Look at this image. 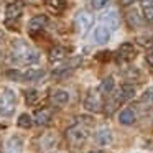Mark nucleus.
I'll return each instance as SVG.
<instances>
[{
  "label": "nucleus",
  "instance_id": "nucleus-1",
  "mask_svg": "<svg viewBox=\"0 0 153 153\" xmlns=\"http://www.w3.org/2000/svg\"><path fill=\"white\" fill-rule=\"evenodd\" d=\"M12 54L18 63L25 64H35L40 61V51H36L35 48H31L28 43H25L23 40H17L12 48Z\"/></svg>",
  "mask_w": 153,
  "mask_h": 153
},
{
  "label": "nucleus",
  "instance_id": "nucleus-2",
  "mask_svg": "<svg viewBox=\"0 0 153 153\" xmlns=\"http://www.w3.org/2000/svg\"><path fill=\"white\" fill-rule=\"evenodd\" d=\"M23 10H25V0H13L5 12V25L8 28H12V25L15 27L18 23V20L22 18Z\"/></svg>",
  "mask_w": 153,
  "mask_h": 153
},
{
  "label": "nucleus",
  "instance_id": "nucleus-3",
  "mask_svg": "<svg viewBox=\"0 0 153 153\" xmlns=\"http://www.w3.org/2000/svg\"><path fill=\"white\" fill-rule=\"evenodd\" d=\"M15 102H17V97L15 92L10 89H4L0 94V115L2 117H8L13 114L15 110Z\"/></svg>",
  "mask_w": 153,
  "mask_h": 153
},
{
  "label": "nucleus",
  "instance_id": "nucleus-4",
  "mask_svg": "<svg viewBox=\"0 0 153 153\" xmlns=\"http://www.w3.org/2000/svg\"><path fill=\"white\" fill-rule=\"evenodd\" d=\"M48 23H50V20H48V17H45V15H36V17H33L27 25L28 35L33 36V38H38L43 33L45 28L48 27Z\"/></svg>",
  "mask_w": 153,
  "mask_h": 153
},
{
  "label": "nucleus",
  "instance_id": "nucleus-5",
  "mask_svg": "<svg viewBox=\"0 0 153 153\" xmlns=\"http://www.w3.org/2000/svg\"><path fill=\"white\" fill-rule=\"evenodd\" d=\"M7 76L15 81H38L45 76L43 69H27V71H8Z\"/></svg>",
  "mask_w": 153,
  "mask_h": 153
},
{
  "label": "nucleus",
  "instance_id": "nucleus-6",
  "mask_svg": "<svg viewBox=\"0 0 153 153\" xmlns=\"http://www.w3.org/2000/svg\"><path fill=\"white\" fill-rule=\"evenodd\" d=\"M92 22H94V18H92V15H91L89 12H79V13L76 15V18H74L77 33L86 35L87 31L91 30V27H92Z\"/></svg>",
  "mask_w": 153,
  "mask_h": 153
},
{
  "label": "nucleus",
  "instance_id": "nucleus-7",
  "mask_svg": "<svg viewBox=\"0 0 153 153\" xmlns=\"http://www.w3.org/2000/svg\"><path fill=\"white\" fill-rule=\"evenodd\" d=\"M135 56H137V51H135V48H133V45L123 43V45H120V48L117 50L115 59H117V63H128V61H132Z\"/></svg>",
  "mask_w": 153,
  "mask_h": 153
},
{
  "label": "nucleus",
  "instance_id": "nucleus-8",
  "mask_svg": "<svg viewBox=\"0 0 153 153\" xmlns=\"http://www.w3.org/2000/svg\"><path fill=\"white\" fill-rule=\"evenodd\" d=\"M100 22H102L104 27H107L109 30H117L120 25V18H119V13L115 10H107L100 15Z\"/></svg>",
  "mask_w": 153,
  "mask_h": 153
},
{
  "label": "nucleus",
  "instance_id": "nucleus-9",
  "mask_svg": "<svg viewBox=\"0 0 153 153\" xmlns=\"http://www.w3.org/2000/svg\"><path fill=\"white\" fill-rule=\"evenodd\" d=\"M84 107H86L87 110H92V112H99V110L102 109V100H100L99 94L97 92L87 94L86 100H84Z\"/></svg>",
  "mask_w": 153,
  "mask_h": 153
},
{
  "label": "nucleus",
  "instance_id": "nucleus-10",
  "mask_svg": "<svg viewBox=\"0 0 153 153\" xmlns=\"http://www.w3.org/2000/svg\"><path fill=\"white\" fill-rule=\"evenodd\" d=\"M94 43L97 45H105L107 41L110 40V30L107 27H104V25H99V27H96V30H94Z\"/></svg>",
  "mask_w": 153,
  "mask_h": 153
},
{
  "label": "nucleus",
  "instance_id": "nucleus-11",
  "mask_svg": "<svg viewBox=\"0 0 153 153\" xmlns=\"http://www.w3.org/2000/svg\"><path fill=\"white\" fill-rule=\"evenodd\" d=\"M125 18H127L128 27H132V28H138V27H142V23H143V17L137 8H130V10L127 12Z\"/></svg>",
  "mask_w": 153,
  "mask_h": 153
},
{
  "label": "nucleus",
  "instance_id": "nucleus-12",
  "mask_svg": "<svg viewBox=\"0 0 153 153\" xmlns=\"http://www.w3.org/2000/svg\"><path fill=\"white\" fill-rule=\"evenodd\" d=\"M87 137V132L81 127H73V128L68 130V138L73 143H82Z\"/></svg>",
  "mask_w": 153,
  "mask_h": 153
},
{
  "label": "nucleus",
  "instance_id": "nucleus-13",
  "mask_svg": "<svg viewBox=\"0 0 153 153\" xmlns=\"http://www.w3.org/2000/svg\"><path fill=\"white\" fill-rule=\"evenodd\" d=\"M133 96H135V87L130 86V84H123V86H120L119 92H117V99H119L120 102L132 99Z\"/></svg>",
  "mask_w": 153,
  "mask_h": 153
},
{
  "label": "nucleus",
  "instance_id": "nucleus-14",
  "mask_svg": "<svg viewBox=\"0 0 153 153\" xmlns=\"http://www.w3.org/2000/svg\"><path fill=\"white\" fill-rule=\"evenodd\" d=\"M43 4L48 7V10H51L54 15H59L61 12L66 7V2L64 0H43Z\"/></svg>",
  "mask_w": 153,
  "mask_h": 153
},
{
  "label": "nucleus",
  "instance_id": "nucleus-15",
  "mask_svg": "<svg viewBox=\"0 0 153 153\" xmlns=\"http://www.w3.org/2000/svg\"><path fill=\"white\" fill-rule=\"evenodd\" d=\"M68 100H69V94L63 89H58L51 94V102L54 105H64V104H68Z\"/></svg>",
  "mask_w": 153,
  "mask_h": 153
},
{
  "label": "nucleus",
  "instance_id": "nucleus-16",
  "mask_svg": "<svg viewBox=\"0 0 153 153\" xmlns=\"http://www.w3.org/2000/svg\"><path fill=\"white\" fill-rule=\"evenodd\" d=\"M142 10L143 18L148 23H153V0H142Z\"/></svg>",
  "mask_w": 153,
  "mask_h": 153
},
{
  "label": "nucleus",
  "instance_id": "nucleus-17",
  "mask_svg": "<svg viewBox=\"0 0 153 153\" xmlns=\"http://www.w3.org/2000/svg\"><path fill=\"white\" fill-rule=\"evenodd\" d=\"M119 122L123 123V125H132L135 122V112L132 109H123L119 114Z\"/></svg>",
  "mask_w": 153,
  "mask_h": 153
},
{
  "label": "nucleus",
  "instance_id": "nucleus-18",
  "mask_svg": "<svg viewBox=\"0 0 153 153\" xmlns=\"http://www.w3.org/2000/svg\"><path fill=\"white\" fill-rule=\"evenodd\" d=\"M50 119H51V110L50 109H40V110H36V115H35L36 123L43 125V123L50 122Z\"/></svg>",
  "mask_w": 153,
  "mask_h": 153
},
{
  "label": "nucleus",
  "instance_id": "nucleus-19",
  "mask_svg": "<svg viewBox=\"0 0 153 153\" xmlns=\"http://www.w3.org/2000/svg\"><path fill=\"white\" fill-rule=\"evenodd\" d=\"M97 143H100V145H109L110 140H112V137H110V132L107 128H102L97 132Z\"/></svg>",
  "mask_w": 153,
  "mask_h": 153
},
{
  "label": "nucleus",
  "instance_id": "nucleus-20",
  "mask_svg": "<svg viewBox=\"0 0 153 153\" xmlns=\"http://www.w3.org/2000/svg\"><path fill=\"white\" fill-rule=\"evenodd\" d=\"M8 153H22V140L18 137H13L8 142Z\"/></svg>",
  "mask_w": 153,
  "mask_h": 153
},
{
  "label": "nucleus",
  "instance_id": "nucleus-21",
  "mask_svg": "<svg viewBox=\"0 0 153 153\" xmlns=\"http://www.w3.org/2000/svg\"><path fill=\"white\" fill-rule=\"evenodd\" d=\"M99 91L102 94H110L114 91V79L112 77H105V79L102 81V84H100Z\"/></svg>",
  "mask_w": 153,
  "mask_h": 153
},
{
  "label": "nucleus",
  "instance_id": "nucleus-22",
  "mask_svg": "<svg viewBox=\"0 0 153 153\" xmlns=\"http://www.w3.org/2000/svg\"><path fill=\"white\" fill-rule=\"evenodd\" d=\"M38 91L36 89H28V91H25V100H27V104L28 105H33L35 104V100L38 99Z\"/></svg>",
  "mask_w": 153,
  "mask_h": 153
},
{
  "label": "nucleus",
  "instance_id": "nucleus-23",
  "mask_svg": "<svg viewBox=\"0 0 153 153\" xmlns=\"http://www.w3.org/2000/svg\"><path fill=\"white\" fill-rule=\"evenodd\" d=\"M31 117L28 115V114H22L20 117H18V127H22V128H30L31 127Z\"/></svg>",
  "mask_w": 153,
  "mask_h": 153
},
{
  "label": "nucleus",
  "instance_id": "nucleus-24",
  "mask_svg": "<svg viewBox=\"0 0 153 153\" xmlns=\"http://www.w3.org/2000/svg\"><path fill=\"white\" fill-rule=\"evenodd\" d=\"M109 2L110 0H91V5H92V8H96V10H102Z\"/></svg>",
  "mask_w": 153,
  "mask_h": 153
},
{
  "label": "nucleus",
  "instance_id": "nucleus-25",
  "mask_svg": "<svg viewBox=\"0 0 153 153\" xmlns=\"http://www.w3.org/2000/svg\"><path fill=\"white\" fill-rule=\"evenodd\" d=\"M50 56H51V59H58V58H63V56H64L63 48H61V46H56V48H54V50L50 53Z\"/></svg>",
  "mask_w": 153,
  "mask_h": 153
},
{
  "label": "nucleus",
  "instance_id": "nucleus-26",
  "mask_svg": "<svg viewBox=\"0 0 153 153\" xmlns=\"http://www.w3.org/2000/svg\"><path fill=\"white\" fill-rule=\"evenodd\" d=\"M143 100H145V102H153V89L146 91V92L143 94Z\"/></svg>",
  "mask_w": 153,
  "mask_h": 153
},
{
  "label": "nucleus",
  "instance_id": "nucleus-27",
  "mask_svg": "<svg viewBox=\"0 0 153 153\" xmlns=\"http://www.w3.org/2000/svg\"><path fill=\"white\" fill-rule=\"evenodd\" d=\"M146 59H148V61H150V63H152V64H153V46H152V48H150V51H148V54H146Z\"/></svg>",
  "mask_w": 153,
  "mask_h": 153
},
{
  "label": "nucleus",
  "instance_id": "nucleus-28",
  "mask_svg": "<svg viewBox=\"0 0 153 153\" xmlns=\"http://www.w3.org/2000/svg\"><path fill=\"white\" fill-rule=\"evenodd\" d=\"M133 0H120V4L122 5H128V4H132Z\"/></svg>",
  "mask_w": 153,
  "mask_h": 153
}]
</instances>
